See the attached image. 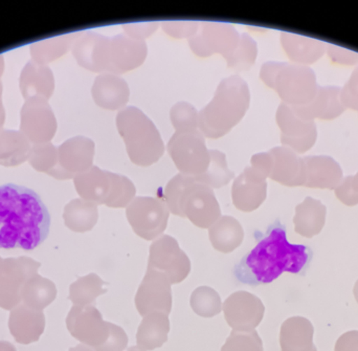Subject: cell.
Instances as JSON below:
<instances>
[{"mask_svg":"<svg viewBox=\"0 0 358 351\" xmlns=\"http://www.w3.org/2000/svg\"><path fill=\"white\" fill-rule=\"evenodd\" d=\"M50 228V212L35 191L0 186V250L33 251L48 238Z\"/></svg>","mask_w":358,"mask_h":351,"instance_id":"1","label":"cell"},{"mask_svg":"<svg viewBox=\"0 0 358 351\" xmlns=\"http://www.w3.org/2000/svg\"><path fill=\"white\" fill-rule=\"evenodd\" d=\"M310 250L287 241L281 224L269 229L266 236L236 266L235 276L244 285H269L283 273L301 274L310 262Z\"/></svg>","mask_w":358,"mask_h":351,"instance_id":"2","label":"cell"},{"mask_svg":"<svg viewBox=\"0 0 358 351\" xmlns=\"http://www.w3.org/2000/svg\"><path fill=\"white\" fill-rule=\"evenodd\" d=\"M250 103V87L239 76L219 83L210 102L198 113V129L206 138L229 134L245 115Z\"/></svg>","mask_w":358,"mask_h":351,"instance_id":"3","label":"cell"},{"mask_svg":"<svg viewBox=\"0 0 358 351\" xmlns=\"http://www.w3.org/2000/svg\"><path fill=\"white\" fill-rule=\"evenodd\" d=\"M117 128L134 165L149 167L165 153V144L155 124L140 108L127 106L117 113Z\"/></svg>","mask_w":358,"mask_h":351,"instance_id":"4","label":"cell"},{"mask_svg":"<svg viewBox=\"0 0 358 351\" xmlns=\"http://www.w3.org/2000/svg\"><path fill=\"white\" fill-rule=\"evenodd\" d=\"M69 334L94 351H124L128 337L122 327L103 320L94 306H76L66 318Z\"/></svg>","mask_w":358,"mask_h":351,"instance_id":"5","label":"cell"},{"mask_svg":"<svg viewBox=\"0 0 358 351\" xmlns=\"http://www.w3.org/2000/svg\"><path fill=\"white\" fill-rule=\"evenodd\" d=\"M260 78L289 106L309 104L319 89L315 71L306 65L271 61L261 67Z\"/></svg>","mask_w":358,"mask_h":351,"instance_id":"6","label":"cell"},{"mask_svg":"<svg viewBox=\"0 0 358 351\" xmlns=\"http://www.w3.org/2000/svg\"><path fill=\"white\" fill-rule=\"evenodd\" d=\"M206 136L199 129L176 132L170 138L167 150L179 173L189 176H202L210 166V150Z\"/></svg>","mask_w":358,"mask_h":351,"instance_id":"7","label":"cell"},{"mask_svg":"<svg viewBox=\"0 0 358 351\" xmlns=\"http://www.w3.org/2000/svg\"><path fill=\"white\" fill-rule=\"evenodd\" d=\"M128 222L134 233L145 241L162 236L168 226L170 211L164 199L138 196L126 208Z\"/></svg>","mask_w":358,"mask_h":351,"instance_id":"8","label":"cell"},{"mask_svg":"<svg viewBox=\"0 0 358 351\" xmlns=\"http://www.w3.org/2000/svg\"><path fill=\"white\" fill-rule=\"evenodd\" d=\"M40 266V262L27 256L3 259L0 272V308L2 310L10 312L21 304L23 287L29 279L38 274Z\"/></svg>","mask_w":358,"mask_h":351,"instance_id":"9","label":"cell"},{"mask_svg":"<svg viewBox=\"0 0 358 351\" xmlns=\"http://www.w3.org/2000/svg\"><path fill=\"white\" fill-rule=\"evenodd\" d=\"M180 217L187 218L198 228L210 229L221 217L213 189L198 180L187 186L181 196Z\"/></svg>","mask_w":358,"mask_h":351,"instance_id":"10","label":"cell"},{"mask_svg":"<svg viewBox=\"0 0 358 351\" xmlns=\"http://www.w3.org/2000/svg\"><path fill=\"white\" fill-rule=\"evenodd\" d=\"M240 34L233 24L223 22H199V29L189 44L194 54L206 58L221 54L224 58L237 48Z\"/></svg>","mask_w":358,"mask_h":351,"instance_id":"11","label":"cell"},{"mask_svg":"<svg viewBox=\"0 0 358 351\" xmlns=\"http://www.w3.org/2000/svg\"><path fill=\"white\" fill-rule=\"evenodd\" d=\"M148 268L163 273L172 285H176L189 276L191 262L187 254L179 248L176 238L163 235L150 245Z\"/></svg>","mask_w":358,"mask_h":351,"instance_id":"12","label":"cell"},{"mask_svg":"<svg viewBox=\"0 0 358 351\" xmlns=\"http://www.w3.org/2000/svg\"><path fill=\"white\" fill-rule=\"evenodd\" d=\"M275 119L281 129L283 146L292 149L298 155L313 148L317 138L315 121L305 119L294 110V107L284 103L280 104Z\"/></svg>","mask_w":358,"mask_h":351,"instance_id":"13","label":"cell"},{"mask_svg":"<svg viewBox=\"0 0 358 351\" xmlns=\"http://www.w3.org/2000/svg\"><path fill=\"white\" fill-rule=\"evenodd\" d=\"M171 285V281L165 274L147 268L134 300L138 314L145 317L159 312L169 316L172 310Z\"/></svg>","mask_w":358,"mask_h":351,"instance_id":"14","label":"cell"},{"mask_svg":"<svg viewBox=\"0 0 358 351\" xmlns=\"http://www.w3.org/2000/svg\"><path fill=\"white\" fill-rule=\"evenodd\" d=\"M222 310L227 324L233 331L245 333L256 331L264 317L265 308L258 297L240 291L227 298Z\"/></svg>","mask_w":358,"mask_h":351,"instance_id":"15","label":"cell"},{"mask_svg":"<svg viewBox=\"0 0 358 351\" xmlns=\"http://www.w3.org/2000/svg\"><path fill=\"white\" fill-rule=\"evenodd\" d=\"M94 141L85 136H76L61 145L58 151V166L50 172L55 178L69 180L92 167L94 157Z\"/></svg>","mask_w":358,"mask_h":351,"instance_id":"16","label":"cell"},{"mask_svg":"<svg viewBox=\"0 0 358 351\" xmlns=\"http://www.w3.org/2000/svg\"><path fill=\"white\" fill-rule=\"evenodd\" d=\"M76 60L84 69L105 73L110 65V38L94 31L82 34L73 48Z\"/></svg>","mask_w":358,"mask_h":351,"instance_id":"17","label":"cell"},{"mask_svg":"<svg viewBox=\"0 0 358 351\" xmlns=\"http://www.w3.org/2000/svg\"><path fill=\"white\" fill-rule=\"evenodd\" d=\"M266 196L267 178L252 166L246 167L234 180L231 199L240 211H255L264 203Z\"/></svg>","mask_w":358,"mask_h":351,"instance_id":"18","label":"cell"},{"mask_svg":"<svg viewBox=\"0 0 358 351\" xmlns=\"http://www.w3.org/2000/svg\"><path fill=\"white\" fill-rule=\"evenodd\" d=\"M148 46L144 40L134 39L125 34L110 38V65L108 73L122 75L140 67L146 60Z\"/></svg>","mask_w":358,"mask_h":351,"instance_id":"19","label":"cell"},{"mask_svg":"<svg viewBox=\"0 0 358 351\" xmlns=\"http://www.w3.org/2000/svg\"><path fill=\"white\" fill-rule=\"evenodd\" d=\"M8 329L17 343L29 345L39 341L45 329L43 312L31 310L24 304L13 308L8 318Z\"/></svg>","mask_w":358,"mask_h":351,"instance_id":"20","label":"cell"},{"mask_svg":"<svg viewBox=\"0 0 358 351\" xmlns=\"http://www.w3.org/2000/svg\"><path fill=\"white\" fill-rule=\"evenodd\" d=\"M273 155V165L269 178L288 187L304 186L306 168L304 159L292 149L278 146L269 150Z\"/></svg>","mask_w":358,"mask_h":351,"instance_id":"21","label":"cell"},{"mask_svg":"<svg viewBox=\"0 0 358 351\" xmlns=\"http://www.w3.org/2000/svg\"><path fill=\"white\" fill-rule=\"evenodd\" d=\"M94 103L106 110H122L130 98V88L121 76L101 73L94 80L92 89Z\"/></svg>","mask_w":358,"mask_h":351,"instance_id":"22","label":"cell"},{"mask_svg":"<svg viewBox=\"0 0 358 351\" xmlns=\"http://www.w3.org/2000/svg\"><path fill=\"white\" fill-rule=\"evenodd\" d=\"M306 168L305 187L334 190L344 178L340 164L328 155L303 157Z\"/></svg>","mask_w":358,"mask_h":351,"instance_id":"23","label":"cell"},{"mask_svg":"<svg viewBox=\"0 0 358 351\" xmlns=\"http://www.w3.org/2000/svg\"><path fill=\"white\" fill-rule=\"evenodd\" d=\"M341 89L338 86H319L315 99L304 106H292L305 119L334 120L346 108L341 101Z\"/></svg>","mask_w":358,"mask_h":351,"instance_id":"24","label":"cell"},{"mask_svg":"<svg viewBox=\"0 0 358 351\" xmlns=\"http://www.w3.org/2000/svg\"><path fill=\"white\" fill-rule=\"evenodd\" d=\"M281 44L284 52L294 64L306 66L319 61L327 50V44L321 40L288 31L281 34Z\"/></svg>","mask_w":358,"mask_h":351,"instance_id":"25","label":"cell"},{"mask_svg":"<svg viewBox=\"0 0 358 351\" xmlns=\"http://www.w3.org/2000/svg\"><path fill=\"white\" fill-rule=\"evenodd\" d=\"M313 323L303 317H292L282 324L280 331L281 351H317L313 343Z\"/></svg>","mask_w":358,"mask_h":351,"instance_id":"26","label":"cell"},{"mask_svg":"<svg viewBox=\"0 0 358 351\" xmlns=\"http://www.w3.org/2000/svg\"><path fill=\"white\" fill-rule=\"evenodd\" d=\"M327 215V208L313 197H306L296 206L294 217V231L301 236L313 238L323 230Z\"/></svg>","mask_w":358,"mask_h":351,"instance_id":"27","label":"cell"},{"mask_svg":"<svg viewBox=\"0 0 358 351\" xmlns=\"http://www.w3.org/2000/svg\"><path fill=\"white\" fill-rule=\"evenodd\" d=\"M73 180L76 190L82 199L96 205H105L110 191L108 171L92 166L87 171L75 176Z\"/></svg>","mask_w":358,"mask_h":351,"instance_id":"28","label":"cell"},{"mask_svg":"<svg viewBox=\"0 0 358 351\" xmlns=\"http://www.w3.org/2000/svg\"><path fill=\"white\" fill-rule=\"evenodd\" d=\"M170 321L168 315L163 313H151L143 318L138 329L136 343L143 351L162 348L168 341Z\"/></svg>","mask_w":358,"mask_h":351,"instance_id":"29","label":"cell"},{"mask_svg":"<svg viewBox=\"0 0 358 351\" xmlns=\"http://www.w3.org/2000/svg\"><path fill=\"white\" fill-rule=\"evenodd\" d=\"M208 237L215 250L221 253H231L241 245L244 231L241 224L233 216H221L208 229Z\"/></svg>","mask_w":358,"mask_h":351,"instance_id":"30","label":"cell"},{"mask_svg":"<svg viewBox=\"0 0 358 351\" xmlns=\"http://www.w3.org/2000/svg\"><path fill=\"white\" fill-rule=\"evenodd\" d=\"M57 287L50 279L35 275L27 281L21 292V303L31 310L43 312L44 308L55 301Z\"/></svg>","mask_w":358,"mask_h":351,"instance_id":"31","label":"cell"},{"mask_svg":"<svg viewBox=\"0 0 358 351\" xmlns=\"http://www.w3.org/2000/svg\"><path fill=\"white\" fill-rule=\"evenodd\" d=\"M63 218L69 230L77 233L87 232L98 222V205L82 199H73L65 207Z\"/></svg>","mask_w":358,"mask_h":351,"instance_id":"32","label":"cell"},{"mask_svg":"<svg viewBox=\"0 0 358 351\" xmlns=\"http://www.w3.org/2000/svg\"><path fill=\"white\" fill-rule=\"evenodd\" d=\"M105 285L106 283L94 273L80 277L69 287V299L76 306H94L96 298L106 293Z\"/></svg>","mask_w":358,"mask_h":351,"instance_id":"33","label":"cell"},{"mask_svg":"<svg viewBox=\"0 0 358 351\" xmlns=\"http://www.w3.org/2000/svg\"><path fill=\"white\" fill-rule=\"evenodd\" d=\"M210 162L208 170L202 176H196V178L198 182H201L210 188H222L235 178V174L229 170L224 153L214 149L210 150Z\"/></svg>","mask_w":358,"mask_h":351,"instance_id":"34","label":"cell"},{"mask_svg":"<svg viewBox=\"0 0 358 351\" xmlns=\"http://www.w3.org/2000/svg\"><path fill=\"white\" fill-rule=\"evenodd\" d=\"M108 176L110 178V191L105 201V206L115 209L127 208L136 199V186L127 176L109 171Z\"/></svg>","mask_w":358,"mask_h":351,"instance_id":"35","label":"cell"},{"mask_svg":"<svg viewBox=\"0 0 358 351\" xmlns=\"http://www.w3.org/2000/svg\"><path fill=\"white\" fill-rule=\"evenodd\" d=\"M192 310L202 318H212L222 310L220 296L215 289L208 287H200L192 293L189 299Z\"/></svg>","mask_w":358,"mask_h":351,"instance_id":"36","label":"cell"},{"mask_svg":"<svg viewBox=\"0 0 358 351\" xmlns=\"http://www.w3.org/2000/svg\"><path fill=\"white\" fill-rule=\"evenodd\" d=\"M258 56L257 42L246 33L240 35V41L237 48L231 55L224 58L227 66L237 71H248L256 62Z\"/></svg>","mask_w":358,"mask_h":351,"instance_id":"37","label":"cell"},{"mask_svg":"<svg viewBox=\"0 0 358 351\" xmlns=\"http://www.w3.org/2000/svg\"><path fill=\"white\" fill-rule=\"evenodd\" d=\"M195 182H197L196 176H185L181 173L169 180L164 193V201L172 214L180 217V201L183 191Z\"/></svg>","mask_w":358,"mask_h":351,"instance_id":"38","label":"cell"},{"mask_svg":"<svg viewBox=\"0 0 358 351\" xmlns=\"http://www.w3.org/2000/svg\"><path fill=\"white\" fill-rule=\"evenodd\" d=\"M198 111L189 103L180 101L170 110V120L176 132L194 131L198 129Z\"/></svg>","mask_w":358,"mask_h":351,"instance_id":"39","label":"cell"},{"mask_svg":"<svg viewBox=\"0 0 358 351\" xmlns=\"http://www.w3.org/2000/svg\"><path fill=\"white\" fill-rule=\"evenodd\" d=\"M221 351H263L262 340L256 331H233Z\"/></svg>","mask_w":358,"mask_h":351,"instance_id":"40","label":"cell"},{"mask_svg":"<svg viewBox=\"0 0 358 351\" xmlns=\"http://www.w3.org/2000/svg\"><path fill=\"white\" fill-rule=\"evenodd\" d=\"M164 31L167 35L178 39L189 38L197 34L199 29V22L197 21H165L162 23Z\"/></svg>","mask_w":358,"mask_h":351,"instance_id":"41","label":"cell"},{"mask_svg":"<svg viewBox=\"0 0 358 351\" xmlns=\"http://www.w3.org/2000/svg\"><path fill=\"white\" fill-rule=\"evenodd\" d=\"M341 101L345 108L358 111V66L353 71L344 87L341 89Z\"/></svg>","mask_w":358,"mask_h":351,"instance_id":"42","label":"cell"},{"mask_svg":"<svg viewBox=\"0 0 358 351\" xmlns=\"http://www.w3.org/2000/svg\"><path fill=\"white\" fill-rule=\"evenodd\" d=\"M336 197L344 205L353 207L358 205V191L355 189L352 182V176H346L343 178L341 184L334 189Z\"/></svg>","mask_w":358,"mask_h":351,"instance_id":"43","label":"cell"},{"mask_svg":"<svg viewBox=\"0 0 358 351\" xmlns=\"http://www.w3.org/2000/svg\"><path fill=\"white\" fill-rule=\"evenodd\" d=\"M159 22L151 21V22L126 23L123 25L125 35L134 39L144 40L152 35L159 29Z\"/></svg>","mask_w":358,"mask_h":351,"instance_id":"44","label":"cell"},{"mask_svg":"<svg viewBox=\"0 0 358 351\" xmlns=\"http://www.w3.org/2000/svg\"><path fill=\"white\" fill-rule=\"evenodd\" d=\"M327 52L332 62L340 65H357L358 64V52L341 48V46L327 44Z\"/></svg>","mask_w":358,"mask_h":351,"instance_id":"45","label":"cell"},{"mask_svg":"<svg viewBox=\"0 0 358 351\" xmlns=\"http://www.w3.org/2000/svg\"><path fill=\"white\" fill-rule=\"evenodd\" d=\"M273 165V155L269 151L268 152L257 153V155H252V159H250V166L264 174L267 178L271 176Z\"/></svg>","mask_w":358,"mask_h":351,"instance_id":"46","label":"cell"},{"mask_svg":"<svg viewBox=\"0 0 358 351\" xmlns=\"http://www.w3.org/2000/svg\"><path fill=\"white\" fill-rule=\"evenodd\" d=\"M334 351H358V331L344 334L336 342Z\"/></svg>","mask_w":358,"mask_h":351,"instance_id":"47","label":"cell"},{"mask_svg":"<svg viewBox=\"0 0 358 351\" xmlns=\"http://www.w3.org/2000/svg\"><path fill=\"white\" fill-rule=\"evenodd\" d=\"M0 351H17L16 348L8 341H0Z\"/></svg>","mask_w":358,"mask_h":351,"instance_id":"48","label":"cell"},{"mask_svg":"<svg viewBox=\"0 0 358 351\" xmlns=\"http://www.w3.org/2000/svg\"><path fill=\"white\" fill-rule=\"evenodd\" d=\"M69 351H94L92 348H87V346L83 345V344H79L76 348H69Z\"/></svg>","mask_w":358,"mask_h":351,"instance_id":"49","label":"cell"},{"mask_svg":"<svg viewBox=\"0 0 358 351\" xmlns=\"http://www.w3.org/2000/svg\"><path fill=\"white\" fill-rule=\"evenodd\" d=\"M353 185H355V189L358 191V172L355 176H352Z\"/></svg>","mask_w":358,"mask_h":351,"instance_id":"50","label":"cell"},{"mask_svg":"<svg viewBox=\"0 0 358 351\" xmlns=\"http://www.w3.org/2000/svg\"><path fill=\"white\" fill-rule=\"evenodd\" d=\"M353 293H355V300H357V302L358 303V280L357 281V283H355V289H353Z\"/></svg>","mask_w":358,"mask_h":351,"instance_id":"51","label":"cell"},{"mask_svg":"<svg viewBox=\"0 0 358 351\" xmlns=\"http://www.w3.org/2000/svg\"><path fill=\"white\" fill-rule=\"evenodd\" d=\"M127 351H143L141 350L140 348H138V346H134V348H130L129 350Z\"/></svg>","mask_w":358,"mask_h":351,"instance_id":"52","label":"cell"},{"mask_svg":"<svg viewBox=\"0 0 358 351\" xmlns=\"http://www.w3.org/2000/svg\"><path fill=\"white\" fill-rule=\"evenodd\" d=\"M2 266H3V259L0 257V272H1Z\"/></svg>","mask_w":358,"mask_h":351,"instance_id":"53","label":"cell"}]
</instances>
